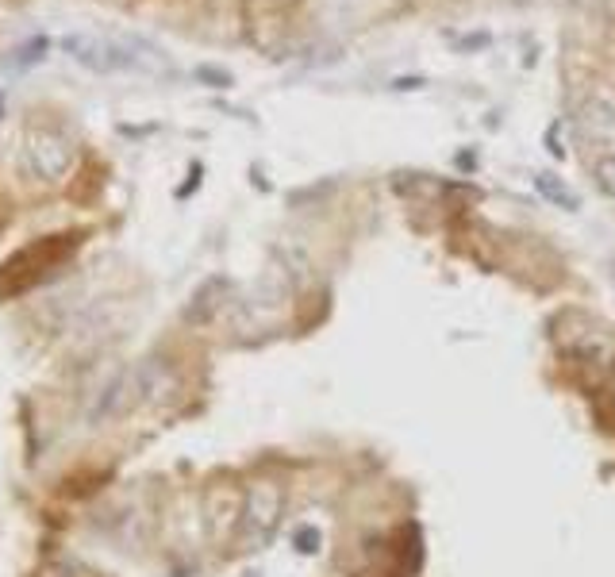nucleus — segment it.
<instances>
[{
	"instance_id": "f257e3e1",
	"label": "nucleus",
	"mask_w": 615,
	"mask_h": 577,
	"mask_svg": "<svg viewBox=\"0 0 615 577\" xmlns=\"http://www.w3.org/2000/svg\"><path fill=\"white\" fill-rule=\"evenodd\" d=\"M62 51L93 74H158V70H166V54L139 35L74 31L62 39Z\"/></svg>"
},
{
	"instance_id": "f03ea898",
	"label": "nucleus",
	"mask_w": 615,
	"mask_h": 577,
	"mask_svg": "<svg viewBox=\"0 0 615 577\" xmlns=\"http://www.w3.org/2000/svg\"><path fill=\"white\" fill-rule=\"evenodd\" d=\"M554 343L596 385L615 370V335L589 312H562L554 320Z\"/></svg>"
},
{
	"instance_id": "7ed1b4c3",
	"label": "nucleus",
	"mask_w": 615,
	"mask_h": 577,
	"mask_svg": "<svg viewBox=\"0 0 615 577\" xmlns=\"http://www.w3.org/2000/svg\"><path fill=\"white\" fill-rule=\"evenodd\" d=\"M77 247H81V231H62V235H43L31 247L16 251L0 266V301L20 297L27 289H35L39 281H47L54 270H62L70 262Z\"/></svg>"
},
{
	"instance_id": "20e7f679",
	"label": "nucleus",
	"mask_w": 615,
	"mask_h": 577,
	"mask_svg": "<svg viewBox=\"0 0 615 577\" xmlns=\"http://www.w3.org/2000/svg\"><path fill=\"white\" fill-rule=\"evenodd\" d=\"M285 516V489L262 477L246 489L243 497V520H239V535H243L246 547H266L273 535H277V524Z\"/></svg>"
},
{
	"instance_id": "39448f33",
	"label": "nucleus",
	"mask_w": 615,
	"mask_h": 577,
	"mask_svg": "<svg viewBox=\"0 0 615 577\" xmlns=\"http://www.w3.org/2000/svg\"><path fill=\"white\" fill-rule=\"evenodd\" d=\"M74 162V147L66 135L50 131V127H35L24 143V170H31L43 181H58Z\"/></svg>"
},
{
	"instance_id": "423d86ee",
	"label": "nucleus",
	"mask_w": 615,
	"mask_h": 577,
	"mask_svg": "<svg viewBox=\"0 0 615 577\" xmlns=\"http://www.w3.org/2000/svg\"><path fill=\"white\" fill-rule=\"evenodd\" d=\"M577 127L592 143H612L615 139V104L608 97H589L577 112Z\"/></svg>"
},
{
	"instance_id": "0eeeda50",
	"label": "nucleus",
	"mask_w": 615,
	"mask_h": 577,
	"mask_svg": "<svg viewBox=\"0 0 615 577\" xmlns=\"http://www.w3.org/2000/svg\"><path fill=\"white\" fill-rule=\"evenodd\" d=\"M243 520V497L239 489H208V524L216 535H227L231 527H239Z\"/></svg>"
},
{
	"instance_id": "6e6552de",
	"label": "nucleus",
	"mask_w": 615,
	"mask_h": 577,
	"mask_svg": "<svg viewBox=\"0 0 615 577\" xmlns=\"http://www.w3.org/2000/svg\"><path fill=\"white\" fill-rule=\"evenodd\" d=\"M535 185H539V193L550 204H558V208H566V212H577V208H581V197L569 189L566 181H558L554 174H539L535 177Z\"/></svg>"
},
{
	"instance_id": "1a4fd4ad",
	"label": "nucleus",
	"mask_w": 615,
	"mask_h": 577,
	"mask_svg": "<svg viewBox=\"0 0 615 577\" xmlns=\"http://www.w3.org/2000/svg\"><path fill=\"white\" fill-rule=\"evenodd\" d=\"M592 181H596V189H600L604 197H612L615 201V147L612 151L596 154V162H592Z\"/></svg>"
},
{
	"instance_id": "9d476101",
	"label": "nucleus",
	"mask_w": 615,
	"mask_h": 577,
	"mask_svg": "<svg viewBox=\"0 0 615 577\" xmlns=\"http://www.w3.org/2000/svg\"><path fill=\"white\" fill-rule=\"evenodd\" d=\"M47 35H35V39H27V43H20L16 51H12V58H8V66L12 70H27V66H35V62H43V54H47Z\"/></svg>"
},
{
	"instance_id": "9b49d317",
	"label": "nucleus",
	"mask_w": 615,
	"mask_h": 577,
	"mask_svg": "<svg viewBox=\"0 0 615 577\" xmlns=\"http://www.w3.org/2000/svg\"><path fill=\"white\" fill-rule=\"evenodd\" d=\"M197 77H200V81H208L212 89H227V85H231V74H223V70H212V66H200Z\"/></svg>"
},
{
	"instance_id": "f8f14e48",
	"label": "nucleus",
	"mask_w": 615,
	"mask_h": 577,
	"mask_svg": "<svg viewBox=\"0 0 615 577\" xmlns=\"http://www.w3.org/2000/svg\"><path fill=\"white\" fill-rule=\"evenodd\" d=\"M296 543H300V551H316L312 543H320V535H312V531H300V535H296Z\"/></svg>"
},
{
	"instance_id": "ddd939ff",
	"label": "nucleus",
	"mask_w": 615,
	"mask_h": 577,
	"mask_svg": "<svg viewBox=\"0 0 615 577\" xmlns=\"http://www.w3.org/2000/svg\"><path fill=\"white\" fill-rule=\"evenodd\" d=\"M0 108H4V101H0Z\"/></svg>"
}]
</instances>
